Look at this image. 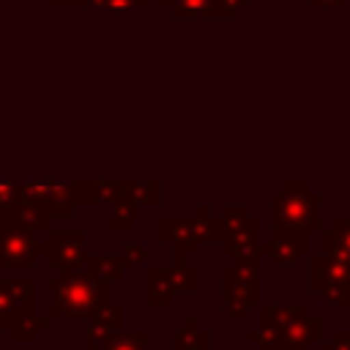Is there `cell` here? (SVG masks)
Segmentation results:
<instances>
[{
  "label": "cell",
  "instance_id": "8992f818",
  "mask_svg": "<svg viewBox=\"0 0 350 350\" xmlns=\"http://www.w3.org/2000/svg\"><path fill=\"white\" fill-rule=\"evenodd\" d=\"M38 282L36 279H0V328L16 314H38Z\"/></svg>",
  "mask_w": 350,
  "mask_h": 350
},
{
  "label": "cell",
  "instance_id": "7a4b0ae2",
  "mask_svg": "<svg viewBox=\"0 0 350 350\" xmlns=\"http://www.w3.org/2000/svg\"><path fill=\"white\" fill-rule=\"evenodd\" d=\"M306 183H287L284 191H276L271 205H273V224L276 227H290L298 232H309L317 224V205L320 194H309Z\"/></svg>",
  "mask_w": 350,
  "mask_h": 350
},
{
  "label": "cell",
  "instance_id": "cb8c5ba5",
  "mask_svg": "<svg viewBox=\"0 0 350 350\" xmlns=\"http://www.w3.org/2000/svg\"><path fill=\"white\" fill-rule=\"evenodd\" d=\"M243 5H246V0H211L208 3V16L227 19V16H235Z\"/></svg>",
  "mask_w": 350,
  "mask_h": 350
},
{
  "label": "cell",
  "instance_id": "2e32d148",
  "mask_svg": "<svg viewBox=\"0 0 350 350\" xmlns=\"http://www.w3.org/2000/svg\"><path fill=\"white\" fill-rule=\"evenodd\" d=\"M85 271L93 273V276L101 279V282L115 284V282L123 279V273H126V262H123L120 254H90L88 262H85Z\"/></svg>",
  "mask_w": 350,
  "mask_h": 350
},
{
  "label": "cell",
  "instance_id": "5bb4252c",
  "mask_svg": "<svg viewBox=\"0 0 350 350\" xmlns=\"http://www.w3.org/2000/svg\"><path fill=\"white\" fill-rule=\"evenodd\" d=\"M46 328H49V317H38V314H16V317L5 325V334H8L11 342H16V345H33Z\"/></svg>",
  "mask_w": 350,
  "mask_h": 350
},
{
  "label": "cell",
  "instance_id": "d6986e66",
  "mask_svg": "<svg viewBox=\"0 0 350 350\" xmlns=\"http://www.w3.org/2000/svg\"><path fill=\"white\" fill-rule=\"evenodd\" d=\"M137 227V205L131 200L115 202L109 208V230L112 232H131Z\"/></svg>",
  "mask_w": 350,
  "mask_h": 350
},
{
  "label": "cell",
  "instance_id": "30bf717a",
  "mask_svg": "<svg viewBox=\"0 0 350 350\" xmlns=\"http://www.w3.org/2000/svg\"><path fill=\"white\" fill-rule=\"evenodd\" d=\"M123 314L126 309L115 301L98 306L90 317H88V328H85V350H101V342L118 331H123Z\"/></svg>",
  "mask_w": 350,
  "mask_h": 350
},
{
  "label": "cell",
  "instance_id": "9a60e30c",
  "mask_svg": "<svg viewBox=\"0 0 350 350\" xmlns=\"http://www.w3.org/2000/svg\"><path fill=\"white\" fill-rule=\"evenodd\" d=\"M211 347V331L200 325L197 317H186L172 339V350H208Z\"/></svg>",
  "mask_w": 350,
  "mask_h": 350
},
{
  "label": "cell",
  "instance_id": "3957f363",
  "mask_svg": "<svg viewBox=\"0 0 350 350\" xmlns=\"http://www.w3.org/2000/svg\"><path fill=\"white\" fill-rule=\"evenodd\" d=\"M44 252L46 246L38 241V232L14 221H0V268H36Z\"/></svg>",
  "mask_w": 350,
  "mask_h": 350
},
{
  "label": "cell",
  "instance_id": "4fadbf2b",
  "mask_svg": "<svg viewBox=\"0 0 350 350\" xmlns=\"http://www.w3.org/2000/svg\"><path fill=\"white\" fill-rule=\"evenodd\" d=\"M257 284H260V279L241 273L235 265H227L221 271V287H224L227 298H238L243 304H257V290H260Z\"/></svg>",
  "mask_w": 350,
  "mask_h": 350
},
{
  "label": "cell",
  "instance_id": "6da1fadb",
  "mask_svg": "<svg viewBox=\"0 0 350 350\" xmlns=\"http://www.w3.org/2000/svg\"><path fill=\"white\" fill-rule=\"evenodd\" d=\"M46 290H49V306H46L49 320H57V317L88 320L98 306L109 304V295H112V284L96 279L85 268L63 271L60 276L46 282Z\"/></svg>",
  "mask_w": 350,
  "mask_h": 350
},
{
  "label": "cell",
  "instance_id": "9c48e42d",
  "mask_svg": "<svg viewBox=\"0 0 350 350\" xmlns=\"http://www.w3.org/2000/svg\"><path fill=\"white\" fill-rule=\"evenodd\" d=\"M74 189H77V205H82V208H98V205L112 208L115 202L129 200L126 180H118V178L74 180Z\"/></svg>",
  "mask_w": 350,
  "mask_h": 350
},
{
  "label": "cell",
  "instance_id": "5b68a950",
  "mask_svg": "<svg viewBox=\"0 0 350 350\" xmlns=\"http://www.w3.org/2000/svg\"><path fill=\"white\" fill-rule=\"evenodd\" d=\"M44 260L57 271H77L88 262V235L82 230H49L44 241Z\"/></svg>",
  "mask_w": 350,
  "mask_h": 350
},
{
  "label": "cell",
  "instance_id": "603a6c76",
  "mask_svg": "<svg viewBox=\"0 0 350 350\" xmlns=\"http://www.w3.org/2000/svg\"><path fill=\"white\" fill-rule=\"evenodd\" d=\"M120 257H123L126 268H142L148 262V246L139 243V241H123Z\"/></svg>",
  "mask_w": 350,
  "mask_h": 350
},
{
  "label": "cell",
  "instance_id": "d4e9b609",
  "mask_svg": "<svg viewBox=\"0 0 350 350\" xmlns=\"http://www.w3.org/2000/svg\"><path fill=\"white\" fill-rule=\"evenodd\" d=\"M88 5H98V8H142V5H148V0H88Z\"/></svg>",
  "mask_w": 350,
  "mask_h": 350
},
{
  "label": "cell",
  "instance_id": "ffe728a7",
  "mask_svg": "<svg viewBox=\"0 0 350 350\" xmlns=\"http://www.w3.org/2000/svg\"><path fill=\"white\" fill-rule=\"evenodd\" d=\"M208 3H211V0H159V5L167 8L175 19L208 16Z\"/></svg>",
  "mask_w": 350,
  "mask_h": 350
},
{
  "label": "cell",
  "instance_id": "277c9868",
  "mask_svg": "<svg viewBox=\"0 0 350 350\" xmlns=\"http://www.w3.org/2000/svg\"><path fill=\"white\" fill-rule=\"evenodd\" d=\"M219 227H221V252L227 257H241L260 252L254 238H257V219L246 213L243 205H224L219 213Z\"/></svg>",
  "mask_w": 350,
  "mask_h": 350
},
{
  "label": "cell",
  "instance_id": "4316f807",
  "mask_svg": "<svg viewBox=\"0 0 350 350\" xmlns=\"http://www.w3.org/2000/svg\"><path fill=\"white\" fill-rule=\"evenodd\" d=\"M52 8H57V5H88V0H46Z\"/></svg>",
  "mask_w": 350,
  "mask_h": 350
},
{
  "label": "cell",
  "instance_id": "83f0119b",
  "mask_svg": "<svg viewBox=\"0 0 350 350\" xmlns=\"http://www.w3.org/2000/svg\"><path fill=\"white\" fill-rule=\"evenodd\" d=\"M312 5H342V0H312Z\"/></svg>",
  "mask_w": 350,
  "mask_h": 350
},
{
  "label": "cell",
  "instance_id": "ac0fdd59",
  "mask_svg": "<svg viewBox=\"0 0 350 350\" xmlns=\"http://www.w3.org/2000/svg\"><path fill=\"white\" fill-rule=\"evenodd\" d=\"M101 350H148V328H123L107 336Z\"/></svg>",
  "mask_w": 350,
  "mask_h": 350
},
{
  "label": "cell",
  "instance_id": "44dd1931",
  "mask_svg": "<svg viewBox=\"0 0 350 350\" xmlns=\"http://www.w3.org/2000/svg\"><path fill=\"white\" fill-rule=\"evenodd\" d=\"M170 271H172V282H175L178 295L180 293H197V287H200V271L194 265H189V262H172Z\"/></svg>",
  "mask_w": 350,
  "mask_h": 350
},
{
  "label": "cell",
  "instance_id": "7402d4cb",
  "mask_svg": "<svg viewBox=\"0 0 350 350\" xmlns=\"http://www.w3.org/2000/svg\"><path fill=\"white\" fill-rule=\"evenodd\" d=\"M25 197H27L25 183H19V180H0V219L8 216L11 208L16 202H22Z\"/></svg>",
  "mask_w": 350,
  "mask_h": 350
},
{
  "label": "cell",
  "instance_id": "ba28073f",
  "mask_svg": "<svg viewBox=\"0 0 350 350\" xmlns=\"http://www.w3.org/2000/svg\"><path fill=\"white\" fill-rule=\"evenodd\" d=\"M159 241L172 246V262H186L189 257H194L197 249H200V238H197V230H194V216H183V219L164 216V219H159Z\"/></svg>",
  "mask_w": 350,
  "mask_h": 350
},
{
  "label": "cell",
  "instance_id": "7c38bea8",
  "mask_svg": "<svg viewBox=\"0 0 350 350\" xmlns=\"http://www.w3.org/2000/svg\"><path fill=\"white\" fill-rule=\"evenodd\" d=\"M0 221H14V224H22L33 232H49V221H52V213L46 211V205H41L38 200H30L25 197L22 202H16L11 208L8 216H3Z\"/></svg>",
  "mask_w": 350,
  "mask_h": 350
},
{
  "label": "cell",
  "instance_id": "52a82bcc",
  "mask_svg": "<svg viewBox=\"0 0 350 350\" xmlns=\"http://www.w3.org/2000/svg\"><path fill=\"white\" fill-rule=\"evenodd\" d=\"M25 191L30 200H38L46 205L52 219H68L77 208V189L71 183H57V180H25Z\"/></svg>",
  "mask_w": 350,
  "mask_h": 350
},
{
  "label": "cell",
  "instance_id": "e0dca14e",
  "mask_svg": "<svg viewBox=\"0 0 350 350\" xmlns=\"http://www.w3.org/2000/svg\"><path fill=\"white\" fill-rule=\"evenodd\" d=\"M126 191L137 208H156L161 202V180H153V178L126 180Z\"/></svg>",
  "mask_w": 350,
  "mask_h": 350
},
{
  "label": "cell",
  "instance_id": "484cf974",
  "mask_svg": "<svg viewBox=\"0 0 350 350\" xmlns=\"http://www.w3.org/2000/svg\"><path fill=\"white\" fill-rule=\"evenodd\" d=\"M246 306H249V304H243V301H238V298H227V301H224L227 317H243V314H246Z\"/></svg>",
  "mask_w": 350,
  "mask_h": 350
},
{
  "label": "cell",
  "instance_id": "8fae6325",
  "mask_svg": "<svg viewBox=\"0 0 350 350\" xmlns=\"http://www.w3.org/2000/svg\"><path fill=\"white\" fill-rule=\"evenodd\" d=\"M145 279H148V293H145L148 306H170L175 301L178 290H175L170 265H148Z\"/></svg>",
  "mask_w": 350,
  "mask_h": 350
}]
</instances>
